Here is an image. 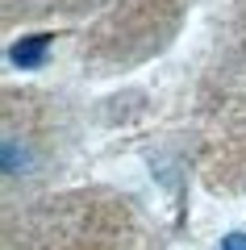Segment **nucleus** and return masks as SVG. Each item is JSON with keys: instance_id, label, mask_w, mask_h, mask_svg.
Returning <instances> with one entry per match:
<instances>
[{"instance_id": "7ed1b4c3", "label": "nucleus", "mask_w": 246, "mask_h": 250, "mask_svg": "<svg viewBox=\"0 0 246 250\" xmlns=\"http://www.w3.org/2000/svg\"><path fill=\"white\" fill-rule=\"evenodd\" d=\"M221 250H246V233H225L221 238Z\"/></svg>"}, {"instance_id": "f257e3e1", "label": "nucleus", "mask_w": 246, "mask_h": 250, "mask_svg": "<svg viewBox=\"0 0 246 250\" xmlns=\"http://www.w3.org/2000/svg\"><path fill=\"white\" fill-rule=\"evenodd\" d=\"M50 46H54V34H29V38L9 46V62L21 67V71H38V67H46Z\"/></svg>"}, {"instance_id": "f03ea898", "label": "nucleus", "mask_w": 246, "mask_h": 250, "mask_svg": "<svg viewBox=\"0 0 246 250\" xmlns=\"http://www.w3.org/2000/svg\"><path fill=\"white\" fill-rule=\"evenodd\" d=\"M25 171V150H17V138H4V175Z\"/></svg>"}]
</instances>
